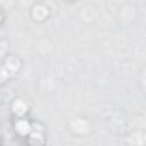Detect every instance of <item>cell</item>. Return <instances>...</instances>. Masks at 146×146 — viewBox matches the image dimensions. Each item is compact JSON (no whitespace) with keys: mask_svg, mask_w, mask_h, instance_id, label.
<instances>
[{"mask_svg":"<svg viewBox=\"0 0 146 146\" xmlns=\"http://www.w3.org/2000/svg\"><path fill=\"white\" fill-rule=\"evenodd\" d=\"M17 129H18L21 132L25 133V132H27V131H29V124H27V123H25V122H19V123L17 124Z\"/></svg>","mask_w":146,"mask_h":146,"instance_id":"obj_1","label":"cell"}]
</instances>
